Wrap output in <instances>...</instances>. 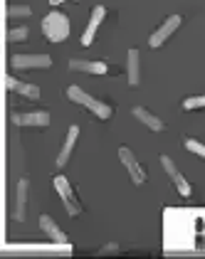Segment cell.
Returning a JSON list of instances; mask_svg holds the SVG:
<instances>
[{"mask_svg":"<svg viewBox=\"0 0 205 259\" xmlns=\"http://www.w3.org/2000/svg\"><path fill=\"white\" fill-rule=\"evenodd\" d=\"M67 97L74 101V104H82L84 109H89V111H92L97 119H102V121L111 119V114H114L109 104L94 99L92 94H87V92H84V89H79V87H69V89H67Z\"/></svg>","mask_w":205,"mask_h":259,"instance_id":"6da1fadb","label":"cell"},{"mask_svg":"<svg viewBox=\"0 0 205 259\" xmlns=\"http://www.w3.org/2000/svg\"><path fill=\"white\" fill-rule=\"evenodd\" d=\"M42 32L50 42H64L69 37V18L60 10H52L42 20Z\"/></svg>","mask_w":205,"mask_h":259,"instance_id":"7a4b0ae2","label":"cell"},{"mask_svg":"<svg viewBox=\"0 0 205 259\" xmlns=\"http://www.w3.org/2000/svg\"><path fill=\"white\" fill-rule=\"evenodd\" d=\"M52 185H55V190H57V195H60V200L64 202L67 212H69L72 218H77V215L82 212V205H79V200H77V195H74V190H72L69 180L64 178V176H55V180H52Z\"/></svg>","mask_w":205,"mask_h":259,"instance_id":"3957f363","label":"cell"},{"mask_svg":"<svg viewBox=\"0 0 205 259\" xmlns=\"http://www.w3.org/2000/svg\"><path fill=\"white\" fill-rule=\"evenodd\" d=\"M119 160L124 163V168L129 170L131 180H134L136 185H144V183H146V170L141 168V163L136 160V156L131 153V148L121 146V148H119Z\"/></svg>","mask_w":205,"mask_h":259,"instance_id":"277c9868","label":"cell"},{"mask_svg":"<svg viewBox=\"0 0 205 259\" xmlns=\"http://www.w3.org/2000/svg\"><path fill=\"white\" fill-rule=\"evenodd\" d=\"M161 165H163V170L171 176V180H173V185H176V190L183 195V198H188L190 193H193V188H190V183L185 180V176L178 170V165L173 163V158H168V156H161Z\"/></svg>","mask_w":205,"mask_h":259,"instance_id":"5b68a950","label":"cell"},{"mask_svg":"<svg viewBox=\"0 0 205 259\" xmlns=\"http://www.w3.org/2000/svg\"><path fill=\"white\" fill-rule=\"evenodd\" d=\"M10 64L13 69H45L52 64V57L50 55H13L10 57Z\"/></svg>","mask_w":205,"mask_h":259,"instance_id":"8992f818","label":"cell"},{"mask_svg":"<svg viewBox=\"0 0 205 259\" xmlns=\"http://www.w3.org/2000/svg\"><path fill=\"white\" fill-rule=\"evenodd\" d=\"M178 27H181V15H168L163 25H161V27L148 37V45H151L153 50H156V47H161V45H163V42L168 40L176 30H178Z\"/></svg>","mask_w":205,"mask_h":259,"instance_id":"52a82bcc","label":"cell"},{"mask_svg":"<svg viewBox=\"0 0 205 259\" xmlns=\"http://www.w3.org/2000/svg\"><path fill=\"white\" fill-rule=\"evenodd\" d=\"M104 18H106V8H104V5H97V8L92 10V18H89V22H87V30H84V35H82V45H84V47H89V45L94 42V37H97V30H99V25L104 22Z\"/></svg>","mask_w":205,"mask_h":259,"instance_id":"ba28073f","label":"cell"},{"mask_svg":"<svg viewBox=\"0 0 205 259\" xmlns=\"http://www.w3.org/2000/svg\"><path fill=\"white\" fill-rule=\"evenodd\" d=\"M10 121L15 126H50V114L47 111H27V114H13Z\"/></svg>","mask_w":205,"mask_h":259,"instance_id":"9c48e42d","label":"cell"},{"mask_svg":"<svg viewBox=\"0 0 205 259\" xmlns=\"http://www.w3.org/2000/svg\"><path fill=\"white\" fill-rule=\"evenodd\" d=\"M126 79L131 87H136L141 81V62H139V50L131 47L129 50V57H126Z\"/></svg>","mask_w":205,"mask_h":259,"instance_id":"30bf717a","label":"cell"},{"mask_svg":"<svg viewBox=\"0 0 205 259\" xmlns=\"http://www.w3.org/2000/svg\"><path fill=\"white\" fill-rule=\"evenodd\" d=\"M40 227H42V232L52 239V242H57V244H67V242H69L67 235L60 230V225L50 218V215H40Z\"/></svg>","mask_w":205,"mask_h":259,"instance_id":"8fae6325","label":"cell"},{"mask_svg":"<svg viewBox=\"0 0 205 259\" xmlns=\"http://www.w3.org/2000/svg\"><path fill=\"white\" fill-rule=\"evenodd\" d=\"M131 114L141 121L146 128H151V131H163V121L158 119L156 114H151L148 109H144V106H134V109H131Z\"/></svg>","mask_w":205,"mask_h":259,"instance_id":"7c38bea8","label":"cell"},{"mask_svg":"<svg viewBox=\"0 0 205 259\" xmlns=\"http://www.w3.org/2000/svg\"><path fill=\"white\" fill-rule=\"evenodd\" d=\"M79 139V126H69V131H67V139H64V146H62L60 156H57V165H67V160L72 156V148H74V143Z\"/></svg>","mask_w":205,"mask_h":259,"instance_id":"4fadbf2b","label":"cell"},{"mask_svg":"<svg viewBox=\"0 0 205 259\" xmlns=\"http://www.w3.org/2000/svg\"><path fill=\"white\" fill-rule=\"evenodd\" d=\"M69 69L87 72V74H106L109 72V67L104 62H89V60H69Z\"/></svg>","mask_w":205,"mask_h":259,"instance_id":"5bb4252c","label":"cell"},{"mask_svg":"<svg viewBox=\"0 0 205 259\" xmlns=\"http://www.w3.org/2000/svg\"><path fill=\"white\" fill-rule=\"evenodd\" d=\"M5 84H8V89L18 92L20 97H27V99H40V89H37L35 84H25V81H18L15 77H8V79H5Z\"/></svg>","mask_w":205,"mask_h":259,"instance_id":"9a60e30c","label":"cell"},{"mask_svg":"<svg viewBox=\"0 0 205 259\" xmlns=\"http://www.w3.org/2000/svg\"><path fill=\"white\" fill-rule=\"evenodd\" d=\"M27 188H30V183L22 178L18 180V198H15V212H13V218L22 222L25 220V207H27Z\"/></svg>","mask_w":205,"mask_h":259,"instance_id":"2e32d148","label":"cell"},{"mask_svg":"<svg viewBox=\"0 0 205 259\" xmlns=\"http://www.w3.org/2000/svg\"><path fill=\"white\" fill-rule=\"evenodd\" d=\"M32 10L27 5H10L8 8V18H30Z\"/></svg>","mask_w":205,"mask_h":259,"instance_id":"e0dca14e","label":"cell"},{"mask_svg":"<svg viewBox=\"0 0 205 259\" xmlns=\"http://www.w3.org/2000/svg\"><path fill=\"white\" fill-rule=\"evenodd\" d=\"M183 109H188V111H193V109H205V94L203 97H188V99L183 101Z\"/></svg>","mask_w":205,"mask_h":259,"instance_id":"ac0fdd59","label":"cell"},{"mask_svg":"<svg viewBox=\"0 0 205 259\" xmlns=\"http://www.w3.org/2000/svg\"><path fill=\"white\" fill-rule=\"evenodd\" d=\"M185 148H188L190 153H195V156H203V158H205V143H200V141L188 139V141H185Z\"/></svg>","mask_w":205,"mask_h":259,"instance_id":"d6986e66","label":"cell"},{"mask_svg":"<svg viewBox=\"0 0 205 259\" xmlns=\"http://www.w3.org/2000/svg\"><path fill=\"white\" fill-rule=\"evenodd\" d=\"M8 40L10 42H25L27 40V27H13L8 32Z\"/></svg>","mask_w":205,"mask_h":259,"instance_id":"ffe728a7","label":"cell"},{"mask_svg":"<svg viewBox=\"0 0 205 259\" xmlns=\"http://www.w3.org/2000/svg\"><path fill=\"white\" fill-rule=\"evenodd\" d=\"M52 5H62V3H67V0H50Z\"/></svg>","mask_w":205,"mask_h":259,"instance_id":"44dd1931","label":"cell"}]
</instances>
